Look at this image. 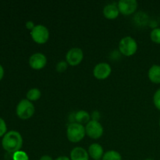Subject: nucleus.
Masks as SVG:
<instances>
[{
  "instance_id": "nucleus-21",
  "label": "nucleus",
  "mask_w": 160,
  "mask_h": 160,
  "mask_svg": "<svg viewBox=\"0 0 160 160\" xmlns=\"http://www.w3.org/2000/svg\"><path fill=\"white\" fill-rule=\"evenodd\" d=\"M153 103L156 109L160 111V88L158 89L153 95Z\"/></svg>"
},
{
  "instance_id": "nucleus-27",
  "label": "nucleus",
  "mask_w": 160,
  "mask_h": 160,
  "mask_svg": "<svg viewBox=\"0 0 160 160\" xmlns=\"http://www.w3.org/2000/svg\"><path fill=\"white\" fill-rule=\"evenodd\" d=\"M145 160H154V159H149V158H148V159H145Z\"/></svg>"
},
{
  "instance_id": "nucleus-24",
  "label": "nucleus",
  "mask_w": 160,
  "mask_h": 160,
  "mask_svg": "<svg viewBox=\"0 0 160 160\" xmlns=\"http://www.w3.org/2000/svg\"><path fill=\"white\" fill-rule=\"evenodd\" d=\"M4 77V69H3L2 66L0 64V81Z\"/></svg>"
},
{
  "instance_id": "nucleus-19",
  "label": "nucleus",
  "mask_w": 160,
  "mask_h": 160,
  "mask_svg": "<svg viewBox=\"0 0 160 160\" xmlns=\"http://www.w3.org/2000/svg\"><path fill=\"white\" fill-rule=\"evenodd\" d=\"M12 160H29V157H28V155L25 152L20 150V151L17 152L12 154Z\"/></svg>"
},
{
  "instance_id": "nucleus-4",
  "label": "nucleus",
  "mask_w": 160,
  "mask_h": 160,
  "mask_svg": "<svg viewBox=\"0 0 160 160\" xmlns=\"http://www.w3.org/2000/svg\"><path fill=\"white\" fill-rule=\"evenodd\" d=\"M34 112H35V108L34 104L28 99L20 100L16 109L17 117L21 120H28L32 117Z\"/></svg>"
},
{
  "instance_id": "nucleus-3",
  "label": "nucleus",
  "mask_w": 160,
  "mask_h": 160,
  "mask_svg": "<svg viewBox=\"0 0 160 160\" xmlns=\"http://www.w3.org/2000/svg\"><path fill=\"white\" fill-rule=\"evenodd\" d=\"M119 50L124 56H134L138 50L137 42L131 36H126L119 42Z\"/></svg>"
},
{
  "instance_id": "nucleus-11",
  "label": "nucleus",
  "mask_w": 160,
  "mask_h": 160,
  "mask_svg": "<svg viewBox=\"0 0 160 160\" xmlns=\"http://www.w3.org/2000/svg\"><path fill=\"white\" fill-rule=\"evenodd\" d=\"M103 15L108 20H115L120 14L118 6L116 3H109L103 8Z\"/></svg>"
},
{
  "instance_id": "nucleus-28",
  "label": "nucleus",
  "mask_w": 160,
  "mask_h": 160,
  "mask_svg": "<svg viewBox=\"0 0 160 160\" xmlns=\"http://www.w3.org/2000/svg\"><path fill=\"white\" fill-rule=\"evenodd\" d=\"M159 128H160V120H159Z\"/></svg>"
},
{
  "instance_id": "nucleus-18",
  "label": "nucleus",
  "mask_w": 160,
  "mask_h": 160,
  "mask_svg": "<svg viewBox=\"0 0 160 160\" xmlns=\"http://www.w3.org/2000/svg\"><path fill=\"white\" fill-rule=\"evenodd\" d=\"M150 38L154 43L160 44V28H154L150 33Z\"/></svg>"
},
{
  "instance_id": "nucleus-9",
  "label": "nucleus",
  "mask_w": 160,
  "mask_h": 160,
  "mask_svg": "<svg viewBox=\"0 0 160 160\" xmlns=\"http://www.w3.org/2000/svg\"><path fill=\"white\" fill-rule=\"evenodd\" d=\"M112 73L110 65L106 62H99L95 67L93 70V75L96 79L105 80L109 78Z\"/></svg>"
},
{
  "instance_id": "nucleus-10",
  "label": "nucleus",
  "mask_w": 160,
  "mask_h": 160,
  "mask_svg": "<svg viewBox=\"0 0 160 160\" xmlns=\"http://www.w3.org/2000/svg\"><path fill=\"white\" fill-rule=\"evenodd\" d=\"M47 58L41 52L34 53L29 58V65L33 70H40L46 66Z\"/></svg>"
},
{
  "instance_id": "nucleus-22",
  "label": "nucleus",
  "mask_w": 160,
  "mask_h": 160,
  "mask_svg": "<svg viewBox=\"0 0 160 160\" xmlns=\"http://www.w3.org/2000/svg\"><path fill=\"white\" fill-rule=\"evenodd\" d=\"M7 131V127H6V122L4 121L2 118L0 117V138L4 136Z\"/></svg>"
},
{
  "instance_id": "nucleus-2",
  "label": "nucleus",
  "mask_w": 160,
  "mask_h": 160,
  "mask_svg": "<svg viewBox=\"0 0 160 160\" xmlns=\"http://www.w3.org/2000/svg\"><path fill=\"white\" fill-rule=\"evenodd\" d=\"M86 135L85 127L76 122H72L68 125L67 129V139L70 142L78 143L82 141Z\"/></svg>"
},
{
  "instance_id": "nucleus-8",
  "label": "nucleus",
  "mask_w": 160,
  "mask_h": 160,
  "mask_svg": "<svg viewBox=\"0 0 160 160\" xmlns=\"http://www.w3.org/2000/svg\"><path fill=\"white\" fill-rule=\"evenodd\" d=\"M120 13L129 16L135 12L138 9V2L136 0H120L117 3Z\"/></svg>"
},
{
  "instance_id": "nucleus-26",
  "label": "nucleus",
  "mask_w": 160,
  "mask_h": 160,
  "mask_svg": "<svg viewBox=\"0 0 160 160\" xmlns=\"http://www.w3.org/2000/svg\"><path fill=\"white\" fill-rule=\"evenodd\" d=\"M55 160H70V159L69 157H67V156H59V157L56 158Z\"/></svg>"
},
{
  "instance_id": "nucleus-25",
  "label": "nucleus",
  "mask_w": 160,
  "mask_h": 160,
  "mask_svg": "<svg viewBox=\"0 0 160 160\" xmlns=\"http://www.w3.org/2000/svg\"><path fill=\"white\" fill-rule=\"evenodd\" d=\"M40 160H53L52 158L50 156H48V155H45V156H42V157L40 158Z\"/></svg>"
},
{
  "instance_id": "nucleus-14",
  "label": "nucleus",
  "mask_w": 160,
  "mask_h": 160,
  "mask_svg": "<svg viewBox=\"0 0 160 160\" xmlns=\"http://www.w3.org/2000/svg\"><path fill=\"white\" fill-rule=\"evenodd\" d=\"M148 77L154 84H160V66L153 65L150 67L148 72Z\"/></svg>"
},
{
  "instance_id": "nucleus-7",
  "label": "nucleus",
  "mask_w": 160,
  "mask_h": 160,
  "mask_svg": "<svg viewBox=\"0 0 160 160\" xmlns=\"http://www.w3.org/2000/svg\"><path fill=\"white\" fill-rule=\"evenodd\" d=\"M84 59V52L80 48H72L69 50L66 55V61L68 65L75 67L82 62Z\"/></svg>"
},
{
  "instance_id": "nucleus-16",
  "label": "nucleus",
  "mask_w": 160,
  "mask_h": 160,
  "mask_svg": "<svg viewBox=\"0 0 160 160\" xmlns=\"http://www.w3.org/2000/svg\"><path fill=\"white\" fill-rule=\"evenodd\" d=\"M27 99L29 100L30 102H35L38 101L39 98L42 96V92L37 88H34L30 89L27 93Z\"/></svg>"
},
{
  "instance_id": "nucleus-17",
  "label": "nucleus",
  "mask_w": 160,
  "mask_h": 160,
  "mask_svg": "<svg viewBox=\"0 0 160 160\" xmlns=\"http://www.w3.org/2000/svg\"><path fill=\"white\" fill-rule=\"evenodd\" d=\"M102 160H122V157L121 155L118 152L114 151V150H109L104 153Z\"/></svg>"
},
{
  "instance_id": "nucleus-15",
  "label": "nucleus",
  "mask_w": 160,
  "mask_h": 160,
  "mask_svg": "<svg viewBox=\"0 0 160 160\" xmlns=\"http://www.w3.org/2000/svg\"><path fill=\"white\" fill-rule=\"evenodd\" d=\"M74 120L80 124H87L91 120V117L85 110H79L74 114Z\"/></svg>"
},
{
  "instance_id": "nucleus-6",
  "label": "nucleus",
  "mask_w": 160,
  "mask_h": 160,
  "mask_svg": "<svg viewBox=\"0 0 160 160\" xmlns=\"http://www.w3.org/2000/svg\"><path fill=\"white\" fill-rule=\"evenodd\" d=\"M86 134L92 139H98L102 136L104 129L98 120H91L85 126Z\"/></svg>"
},
{
  "instance_id": "nucleus-12",
  "label": "nucleus",
  "mask_w": 160,
  "mask_h": 160,
  "mask_svg": "<svg viewBox=\"0 0 160 160\" xmlns=\"http://www.w3.org/2000/svg\"><path fill=\"white\" fill-rule=\"evenodd\" d=\"M88 152L89 156L94 160H99L103 157V155H104L103 148L98 143L92 144L88 147Z\"/></svg>"
},
{
  "instance_id": "nucleus-23",
  "label": "nucleus",
  "mask_w": 160,
  "mask_h": 160,
  "mask_svg": "<svg viewBox=\"0 0 160 160\" xmlns=\"http://www.w3.org/2000/svg\"><path fill=\"white\" fill-rule=\"evenodd\" d=\"M25 25H26V28H28V30H31V31H32V30L34 28V27L36 26V25L34 23V22L31 21V20H29V21L27 22L26 24Z\"/></svg>"
},
{
  "instance_id": "nucleus-13",
  "label": "nucleus",
  "mask_w": 160,
  "mask_h": 160,
  "mask_svg": "<svg viewBox=\"0 0 160 160\" xmlns=\"http://www.w3.org/2000/svg\"><path fill=\"white\" fill-rule=\"evenodd\" d=\"M70 160H88L89 155L82 147H75L70 152Z\"/></svg>"
},
{
  "instance_id": "nucleus-5",
  "label": "nucleus",
  "mask_w": 160,
  "mask_h": 160,
  "mask_svg": "<svg viewBox=\"0 0 160 160\" xmlns=\"http://www.w3.org/2000/svg\"><path fill=\"white\" fill-rule=\"evenodd\" d=\"M31 36L34 42L43 45L49 39V31L44 25H36L34 29L31 31Z\"/></svg>"
},
{
  "instance_id": "nucleus-1",
  "label": "nucleus",
  "mask_w": 160,
  "mask_h": 160,
  "mask_svg": "<svg viewBox=\"0 0 160 160\" xmlns=\"http://www.w3.org/2000/svg\"><path fill=\"white\" fill-rule=\"evenodd\" d=\"M2 145L5 151L10 154H13L21 149L23 146V138L18 131H8L3 136Z\"/></svg>"
},
{
  "instance_id": "nucleus-20",
  "label": "nucleus",
  "mask_w": 160,
  "mask_h": 160,
  "mask_svg": "<svg viewBox=\"0 0 160 160\" xmlns=\"http://www.w3.org/2000/svg\"><path fill=\"white\" fill-rule=\"evenodd\" d=\"M68 67V63L67 62V61H59L56 66V71L59 72V73H62V72L66 71Z\"/></svg>"
}]
</instances>
